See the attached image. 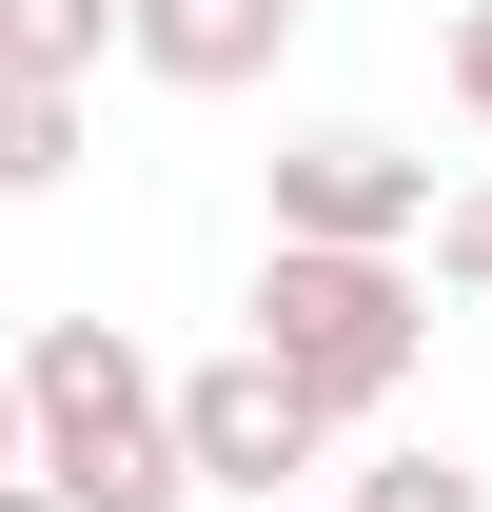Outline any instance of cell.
<instances>
[{
  "mask_svg": "<svg viewBox=\"0 0 492 512\" xmlns=\"http://www.w3.org/2000/svg\"><path fill=\"white\" fill-rule=\"evenodd\" d=\"M20 394H40V473H60L79 512H178L197 493L178 375H158L119 316H40V335H20Z\"/></svg>",
  "mask_w": 492,
  "mask_h": 512,
  "instance_id": "cell-1",
  "label": "cell"
},
{
  "mask_svg": "<svg viewBox=\"0 0 492 512\" xmlns=\"http://www.w3.org/2000/svg\"><path fill=\"white\" fill-rule=\"evenodd\" d=\"M256 355H296L335 414H394L433 355V276L414 256H355V237H276L256 256Z\"/></svg>",
  "mask_w": 492,
  "mask_h": 512,
  "instance_id": "cell-2",
  "label": "cell"
},
{
  "mask_svg": "<svg viewBox=\"0 0 492 512\" xmlns=\"http://www.w3.org/2000/svg\"><path fill=\"white\" fill-rule=\"evenodd\" d=\"M335 434H355V414H335L296 355H256V335L178 375V453H197V493H276V473H315Z\"/></svg>",
  "mask_w": 492,
  "mask_h": 512,
  "instance_id": "cell-3",
  "label": "cell"
},
{
  "mask_svg": "<svg viewBox=\"0 0 492 512\" xmlns=\"http://www.w3.org/2000/svg\"><path fill=\"white\" fill-rule=\"evenodd\" d=\"M276 237H355V256H414L433 237V158H394L374 119H315L276 158Z\"/></svg>",
  "mask_w": 492,
  "mask_h": 512,
  "instance_id": "cell-4",
  "label": "cell"
},
{
  "mask_svg": "<svg viewBox=\"0 0 492 512\" xmlns=\"http://www.w3.org/2000/svg\"><path fill=\"white\" fill-rule=\"evenodd\" d=\"M296 60V0H138V79L158 99H256Z\"/></svg>",
  "mask_w": 492,
  "mask_h": 512,
  "instance_id": "cell-5",
  "label": "cell"
},
{
  "mask_svg": "<svg viewBox=\"0 0 492 512\" xmlns=\"http://www.w3.org/2000/svg\"><path fill=\"white\" fill-rule=\"evenodd\" d=\"M138 60V0H0V79H99Z\"/></svg>",
  "mask_w": 492,
  "mask_h": 512,
  "instance_id": "cell-6",
  "label": "cell"
},
{
  "mask_svg": "<svg viewBox=\"0 0 492 512\" xmlns=\"http://www.w3.org/2000/svg\"><path fill=\"white\" fill-rule=\"evenodd\" d=\"M79 178V79H0V197H60Z\"/></svg>",
  "mask_w": 492,
  "mask_h": 512,
  "instance_id": "cell-7",
  "label": "cell"
},
{
  "mask_svg": "<svg viewBox=\"0 0 492 512\" xmlns=\"http://www.w3.org/2000/svg\"><path fill=\"white\" fill-rule=\"evenodd\" d=\"M355 512H492V473H453V453H374Z\"/></svg>",
  "mask_w": 492,
  "mask_h": 512,
  "instance_id": "cell-8",
  "label": "cell"
},
{
  "mask_svg": "<svg viewBox=\"0 0 492 512\" xmlns=\"http://www.w3.org/2000/svg\"><path fill=\"white\" fill-rule=\"evenodd\" d=\"M433 276H453V296H492V178L453 197V217H433Z\"/></svg>",
  "mask_w": 492,
  "mask_h": 512,
  "instance_id": "cell-9",
  "label": "cell"
},
{
  "mask_svg": "<svg viewBox=\"0 0 492 512\" xmlns=\"http://www.w3.org/2000/svg\"><path fill=\"white\" fill-rule=\"evenodd\" d=\"M453 119L492 138V0H473V20H453Z\"/></svg>",
  "mask_w": 492,
  "mask_h": 512,
  "instance_id": "cell-10",
  "label": "cell"
},
{
  "mask_svg": "<svg viewBox=\"0 0 492 512\" xmlns=\"http://www.w3.org/2000/svg\"><path fill=\"white\" fill-rule=\"evenodd\" d=\"M0 473H40V394H20V375H0Z\"/></svg>",
  "mask_w": 492,
  "mask_h": 512,
  "instance_id": "cell-11",
  "label": "cell"
},
{
  "mask_svg": "<svg viewBox=\"0 0 492 512\" xmlns=\"http://www.w3.org/2000/svg\"><path fill=\"white\" fill-rule=\"evenodd\" d=\"M0 512H79V493H60V473H0Z\"/></svg>",
  "mask_w": 492,
  "mask_h": 512,
  "instance_id": "cell-12",
  "label": "cell"
}]
</instances>
